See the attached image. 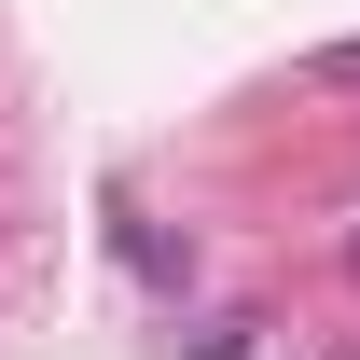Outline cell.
<instances>
[{
  "instance_id": "6da1fadb",
  "label": "cell",
  "mask_w": 360,
  "mask_h": 360,
  "mask_svg": "<svg viewBox=\"0 0 360 360\" xmlns=\"http://www.w3.org/2000/svg\"><path fill=\"white\" fill-rule=\"evenodd\" d=\"M319 70H333V84H360V42H333V56H319Z\"/></svg>"
},
{
  "instance_id": "7a4b0ae2",
  "label": "cell",
  "mask_w": 360,
  "mask_h": 360,
  "mask_svg": "<svg viewBox=\"0 0 360 360\" xmlns=\"http://www.w3.org/2000/svg\"><path fill=\"white\" fill-rule=\"evenodd\" d=\"M333 360H360V347H333Z\"/></svg>"
}]
</instances>
